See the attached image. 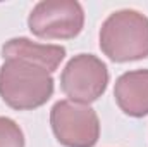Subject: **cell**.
Masks as SVG:
<instances>
[{
	"label": "cell",
	"instance_id": "obj_7",
	"mask_svg": "<svg viewBox=\"0 0 148 147\" xmlns=\"http://www.w3.org/2000/svg\"><path fill=\"white\" fill-rule=\"evenodd\" d=\"M2 57L5 59H24L43 66L53 73L66 57V49L53 43H36L26 37L10 38L2 47Z\"/></svg>",
	"mask_w": 148,
	"mask_h": 147
},
{
	"label": "cell",
	"instance_id": "obj_3",
	"mask_svg": "<svg viewBox=\"0 0 148 147\" xmlns=\"http://www.w3.org/2000/svg\"><path fill=\"white\" fill-rule=\"evenodd\" d=\"M50 126L57 142L64 147H95L100 139L97 111L69 99L53 104L50 111Z\"/></svg>",
	"mask_w": 148,
	"mask_h": 147
},
{
	"label": "cell",
	"instance_id": "obj_8",
	"mask_svg": "<svg viewBox=\"0 0 148 147\" xmlns=\"http://www.w3.org/2000/svg\"><path fill=\"white\" fill-rule=\"evenodd\" d=\"M24 133L21 130V126L7 118V116H0V147H24Z\"/></svg>",
	"mask_w": 148,
	"mask_h": 147
},
{
	"label": "cell",
	"instance_id": "obj_2",
	"mask_svg": "<svg viewBox=\"0 0 148 147\" xmlns=\"http://www.w3.org/2000/svg\"><path fill=\"white\" fill-rule=\"evenodd\" d=\"M100 49L114 62L148 57V17L134 9L112 12L100 28Z\"/></svg>",
	"mask_w": 148,
	"mask_h": 147
},
{
	"label": "cell",
	"instance_id": "obj_5",
	"mask_svg": "<svg viewBox=\"0 0 148 147\" xmlns=\"http://www.w3.org/2000/svg\"><path fill=\"white\" fill-rule=\"evenodd\" d=\"M109 87V68L93 54H77L60 74V90L69 101L90 106L98 101Z\"/></svg>",
	"mask_w": 148,
	"mask_h": 147
},
{
	"label": "cell",
	"instance_id": "obj_1",
	"mask_svg": "<svg viewBox=\"0 0 148 147\" xmlns=\"http://www.w3.org/2000/svg\"><path fill=\"white\" fill-rule=\"evenodd\" d=\"M53 95V76L43 66L24 59H5L0 68V97L16 111L41 107Z\"/></svg>",
	"mask_w": 148,
	"mask_h": 147
},
{
	"label": "cell",
	"instance_id": "obj_4",
	"mask_svg": "<svg viewBox=\"0 0 148 147\" xmlns=\"http://www.w3.org/2000/svg\"><path fill=\"white\" fill-rule=\"evenodd\" d=\"M84 26L83 5L76 0H41L28 16V28L43 40H71Z\"/></svg>",
	"mask_w": 148,
	"mask_h": 147
},
{
	"label": "cell",
	"instance_id": "obj_6",
	"mask_svg": "<svg viewBox=\"0 0 148 147\" xmlns=\"http://www.w3.org/2000/svg\"><path fill=\"white\" fill-rule=\"evenodd\" d=\"M114 97L124 114L131 118L148 116V69L122 73L115 80Z\"/></svg>",
	"mask_w": 148,
	"mask_h": 147
}]
</instances>
